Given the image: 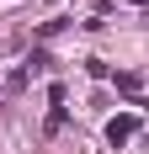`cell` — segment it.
I'll return each instance as SVG.
<instances>
[{
  "instance_id": "6da1fadb",
  "label": "cell",
  "mask_w": 149,
  "mask_h": 154,
  "mask_svg": "<svg viewBox=\"0 0 149 154\" xmlns=\"http://www.w3.org/2000/svg\"><path fill=\"white\" fill-rule=\"evenodd\" d=\"M128 133H133V117H112V122H106V138L112 143H122Z\"/></svg>"
}]
</instances>
